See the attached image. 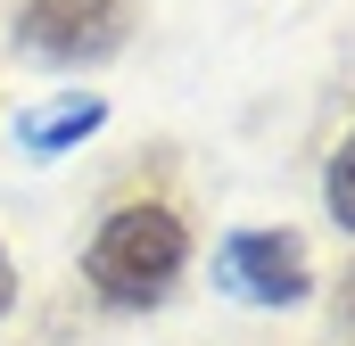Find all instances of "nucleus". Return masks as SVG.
I'll return each mask as SVG.
<instances>
[{
    "label": "nucleus",
    "mask_w": 355,
    "mask_h": 346,
    "mask_svg": "<svg viewBox=\"0 0 355 346\" xmlns=\"http://www.w3.org/2000/svg\"><path fill=\"white\" fill-rule=\"evenodd\" d=\"M339 330H355V272L339 280Z\"/></svg>",
    "instance_id": "nucleus-7"
},
{
    "label": "nucleus",
    "mask_w": 355,
    "mask_h": 346,
    "mask_svg": "<svg viewBox=\"0 0 355 346\" xmlns=\"http://www.w3.org/2000/svg\"><path fill=\"white\" fill-rule=\"evenodd\" d=\"M17 305V264H8V248H0V313Z\"/></svg>",
    "instance_id": "nucleus-6"
},
{
    "label": "nucleus",
    "mask_w": 355,
    "mask_h": 346,
    "mask_svg": "<svg viewBox=\"0 0 355 346\" xmlns=\"http://www.w3.org/2000/svg\"><path fill=\"white\" fill-rule=\"evenodd\" d=\"M322 198H331V223L355 231V132L339 140V157H331V181H322Z\"/></svg>",
    "instance_id": "nucleus-5"
},
{
    "label": "nucleus",
    "mask_w": 355,
    "mask_h": 346,
    "mask_svg": "<svg viewBox=\"0 0 355 346\" xmlns=\"http://www.w3.org/2000/svg\"><path fill=\"white\" fill-rule=\"evenodd\" d=\"M17 42L50 66L107 58V50H124V0H33L17 17Z\"/></svg>",
    "instance_id": "nucleus-3"
},
{
    "label": "nucleus",
    "mask_w": 355,
    "mask_h": 346,
    "mask_svg": "<svg viewBox=\"0 0 355 346\" xmlns=\"http://www.w3.org/2000/svg\"><path fill=\"white\" fill-rule=\"evenodd\" d=\"M99 124H107V107L75 91L67 107H42V116H25V124H17V140H25L33 157H58V149H75V140H91Z\"/></svg>",
    "instance_id": "nucleus-4"
},
{
    "label": "nucleus",
    "mask_w": 355,
    "mask_h": 346,
    "mask_svg": "<svg viewBox=\"0 0 355 346\" xmlns=\"http://www.w3.org/2000/svg\"><path fill=\"white\" fill-rule=\"evenodd\" d=\"M215 280L240 297V305H297L314 289V264L297 231H232L215 248Z\"/></svg>",
    "instance_id": "nucleus-2"
},
{
    "label": "nucleus",
    "mask_w": 355,
    "mask_h": 346,
    "mask_svg": "<svg viewBox=\"0 0 355 346\" xmlns=\"http://www.w3.org/2000/svg\"><path fill=\"white\" fill-rule=\"evenodd\" d=\"M190 264V231L174 206H116L83 248V272L107 305H157Z\"/></svg>",
    "instance_id": "nucleus-1"
}]
</instances>
